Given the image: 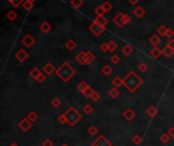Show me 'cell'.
Instances as JSON below:
<instances>
[{"label": "cell", "mask_w": 174, "mask_h": 146, "mask_svg": "<svg viewBox=\"0 0 174 146\" xmlns=\"http://www.w3.org/2000/svg\"><path fill=\"white\" fill-rule=\"evenodd\" d=\"M143 82H144L143 78L132 70L129 71L123 78V85L130 93H135L142 86Z\"/></svg>", "instance_id": "6da1fadb"}, {"label": "cell", "mask_w": 174, "mask_h": 146, "mask_svg": "<svg viewBox=\"0 0 174 146\" xmlns=\"http://www.w3.org/2000/svg\"><path fill=\"white\" fill-rule=\"evenodd\" d=\"M76 73H77L76 69H74L68 62H63L59 66V68L56 70L57 76L62 81H64V82H68V81L74 76Z\"/></svg>", "instance_id": "7a4b0ae2"}, {"label": "cell", "mask_w": 174, "mask_h": 146, "mask_svg": "<svg viewBox=\"0 0 174 146\" xmlns=\"http://www.w3.org/2000/svg\"><path fill=\"white\" fill-rule=\"evenodd\" d=\"M66 117V121H67V124L69 125L70 127H73L76 126V125L81 120V114H80V112H78L76 108L73 107H69L67 109V111L64 113Z\"/></svg>", "instance_id": "3957f363"}, {"label": "cell", "mask_w": 174, "mask_h": 146, "mask_svg": "<svg viewBox=\"0 0 174 146\" xmlns=\"http://www.w3.org/2000/svg\"><path fill=\"white\" fill-rule=\"evenodd\" d=\"M129 22H130V16L126 14V13H122V12H118L113 18V22L118 28H122V26H124Z\"/></svg>", "instance_id": "277c9868"}, {"label": "cell", "mask_w": 174, "mask_h": 146, "mask_svg": "<svg viewBox=\"0 0 174 146\" xmlns=\"http://www.w3.org/2000/svg\"><path fill=\"white\" fill-rule=\"evenodd\" d=\"M91 146H112V143L104 135H99L98 138L92 142Z\"/></svg>", "instance_id": "5b68a950"}, {"label": "cell", "mask_w": 174, "mask_h": 146, "mask_svg": "<svg viewBox=\"0 0 174 146\" xmlns=\"http://www.w3.org/2000/svg\"><path fill=\"white\" fill-rule=\"evenodd\" d=\"M18 126H19V128L22 131H23V132H28L30 129L32 128L33 123L29 120L28 118H23V119H22V120L19 122Z\"/></svg>", "instance_id": "8992f818"}, {"label": "cell", "mask_w": 174, "mask_h": 146, "mask_svg": "<svg viewBox=\"0 0 174 146\" xmlns=\"http://www.w3.org/2000/svg\"><path fill=\"white\" fill-rule=\"evenodd\" d=\"M89 30H91V33H93V35L100 36L101 34L105 30V28H103V26H101L100 25H98V23L93 22L90 25V26H89Z\"/></svg>", "instance_id": "52a82bcc"}, {"label": "cell", "mask_w": 174, "mask_h": 146, "mask_svg": "<svg viewBox=\"0 0 174 146\" xmlns=\"http://www.w3.org/2000/svg\"><path fill=\"white\" fill-rule=\"evenodd\" d=\"M122 116L126 121H131L135 117V112L131 108H126L123 113H122Z\"/></svg>", "instance_id": "ba28073f"}, {"label": "cell", "mask_w": 174, "mask_h": 146, "mask_svg": "<svg viewBox=\"0 0 174 146\" xmlns=\"http://www.w3.org/2000/svg\"><path fill=\"white\" fill-rule=\"evenodd\" d=\"M35 38L34 37H32L31 35H26L25 37L23 38L22 40V43H23V45L27 47V48H30V47H32L34 44H35Z\"/></svg>", "instance_id": "9c48e42d"}, {"label": "cell", "mask_w": 174, "mask_h": 146, "mask_svg": "<svg viewBox=\"0 0 174 146\" xmlns=\"http://www.w3.org/2000/svg\"><path fill=\"white\" fill-rule=\"evenodd\" d=\"M15 57L19 62H25V61L29 58V53L23 49H20L15 53Z\"/></svg>", "instance_id": "30bf717a"}, {"label": "cell", "mask_w": 174, "mask_h": 146, "mask_svg": "<svg viewBox=\"0 0 174 146\" xmlns=\"http://www.w3.org/2000/svg\"><path fill=\"white\" fill-rule=\"evenodd\" d=\"M94 22L98 23V25H100L101 26H103V28L106 29V26L108 25V19L105 18L104 15H101V16H96V18L93 20Z\"/></svg>", "instance_id": "8fae6325"}, {"label": "cell", "mask_w": 174, "mask_h": 146, "mask_svg": "<svg viewBox=\"0 0 174 146\" xmlns=\"http://www.w3.org/2000/svg\"><path fill=\"white\" fill-rule=\"evenodd\" d=\"M76 60L81 65H85L86 64V51H81L80 53L77 54Z\"/></svg>", "instance_id": "7c38bea8"}, {"label": "cell", "mask_w": 174, "mask_h": 146, "mask_svg": "<svg viewBox=\"0 0 174 146\" xmlns=\"http://www.w3.org/2000/svg\"><path fill=\"white\" fill-rule=\"evenodd\" d=\"M132 13H134V15L136 16L138 18H141L145 15L146 11H145L144 7H142V6H136V7L134 9V11H132Z\"/></svg>", "instance_id": "4fadbf2b"}, {"label": "cell", "mask_w": 174, "mask_h": 146, "mask_svg": "<svg viewBox=\"0 0 174 146\" xmlns=\"http://www.w3.org/2000/svg\"><path fill=\"white\" fill-rule=\"evenodd\" d=\"M43 71L45 73L48 74V75H51V74H53L54 72H55V67L53 66L52 63H47V64H45V65H44Z\"/></svg>", "instance_id": "5bb4252c"}, {"label": "cell", "mask_w": 174, "mask_h": 146, "mask_svg": "<svg viewBox=\"0 0 174 146\" xmlns=\"http://www.w3.org/2000/svg\"><path fill=\"white\" fill-rule=\"evenodd\" d=\"M149 42L151 45H153L154 47H158L159 44L161 43V38H160L159 35H153V36L150 37Z\"/></svg>", "instance_id": "9a60e30c"}, {"label": "cell", "mask_w": 174, "mask_h": 146, "mask_svg": "<svg viewBox=\"0 0 174 146\" xmlns=\"http://www.w3.org/2000/svg\"><path fill=\"white\" fill-rule=\"evenodd\" d=\"M40 30H41V32L44 34H48L50 30H52V26H51V25L48 22H43L40 26Z\"/></svg>", "instance_id": "2e32d148"}, {"label": "cell", "mask_w": 174, "mask_h": 146, "mask_svg": "<svg viewBox=\"0 0 174 146\" xmlns=\"http://www.w3.org/2000/svg\"><path fill=\"white\" fill-rule=\"evenodd\" d=\"M157 113H158V110H157V108L155 106H153V105H151V106L146 110V114L148 115L150 118H154L157 115Z\"/></svg>", "instance_id": "e0dca14e"}, {"label": "cell", "mask_w": 174, "mask_h": 146, "mask_svg": "<svg viewBox=\"0 0 174 146\" xmlns=\"http://www.w3.org/2000/svg\"><path fill=\"white\" fill-rule=\"evenodd\" d=\"M150 55H151L154 59H158L159 57L162 55V50L158 48V47H154V48L150 51Z\"/></svg>", "instance_id": "ac0fdd59"}, {"label": "cell", "mask_w": 174, "mask_h": 146, "mask_svg": "<svg viewBox=\"0 0 174 146\" xmlns=\"http://www.w3.org/2000/svg\"><path fill=\"white\" fill-rule=\"evenodd\" d=\"M162 54H163V56L166 57V58H170V57L174 54V50L169 48L168 46H165L162 50Z\"/></svg>", "instance_id": "d6986e66"}, {"label": "cell", "mask_w": 174, "mask_h": 146, "mask_svg": "<svg viewBox=\"0 0 174 146\" xmlns=\"http://www.w3.org/2000/svg\"><path fill=\"white\" fill-rule=\"evenodd\" d=\"M121 52L124 56H129L130 54H132V52H134V48H132L130 45H124L122 47Z\"/></svg>", "instance_id": "ffe728a7"}, {"label": "cell", "mask_w": 174, "mask_h": 146, "mask_svg": "<svg viewBox=\"0 0 174 146\" xmlns=\"http://www.w3.org/2000/svg\"><path fill=\"white\" fill-rule=\"evenodd\" d=\"M77 87L78 91H80L81 94H84L85 91H86L88 88H90V85H89V84L86 82V81H81L80 84H77Z\"/></svg>", "instance_id": "44dd1931"}, {"label": "cell", "mask_w": 174, "mask_h": 146, "mask_svg": "<svg viewBox=\"0 0 174 146\" xmlns=\"http://www.w3.org/2000/svg\"><path fill=\"white\" fill-rule=\"evenodd\" d=\"M112 84H113V87H120L121 85H123V79H121L119 76H115L113 79H112Z\"/></svg>", "instance_id": "7402d4cb"}, {"label": "cell", "mask_w": 174, "mask_h": 146, "mask_svg": "<svg viewBox=\"0 0 174 146\" xmlns=\"http://www.w3.org/2000/svg\"><path fill=\"white\" fill-rule=\"evenodd\" d=\"M96 58L95 54L91 51H86V64H91Z\"/></svg>", "instance_id": "603a6c76"}, {"label": "cell", "mask_w": 174, "mask_h": 146, "mask_svg": "<svg viewBox=\"0 0 174 146\" xmlns=\"http://www.w3.org/2000/svg\"><path fill=\"white\" fill-rule=\"evenodd\" d=\"M119 94H120V93H119V90L117 89L116 87H112L109 89L108 91V96L110 97L111 98H116L119 97Z\"/></svg>", "instance_id": "cb8c5ba5"}, {"label": "cell", "mask_w": 174, "mask_h": 146, "mask_svg": "<svg viewBox=\"0 0 174 146\" xmlns=\"http://www.w3.org/2000/svg\"><path fill=\"white\" fill-rule=\"evenodd\" d=\"M65 48L68 51H73L74 49L77 48V43L74 42L73 40H68L67 42L65 43Z\"/></svg>", "instance_id": "d4e9b609"}, {"label": "cell", "mask_w": 174, "mask_h": 146, "mask_svg": "<svg viewBox=\"0 0 174 146\" xmlns=\"http://www.w3.org/2000/svg\"><path fill=\"white\" fill-rule=\"evenodd\" d=\"M101 73L103 74V75H105V76H109L112 73V68L106 64V65H104L101 68Z\"/></svg>", "instance_id": "484cf974"}, {"label": "cell", "mask_w": 174, "mask_h": 146, "mask_svg": "<svg viewBox=\"0 0 174 146\" xmlns=\"http://www.w3.org/2000/svg\"><path fill=\"white\" fill-rule=\"evenodd\" d=\"M27 118H28L29 120L32 122V123H34L35 121L38 120L39 116H38V114H37V112H35V111H31L30 113L28 114V117H27Z\"/></svg>", "instance_id": "4316f807"}, {"label": "cell", "mask_w": 174, "mask_h": 146, "mask_svg": "<svg viewBox=\"0 0 174 146\" xmlns=\"http://www.w3.org/2000/svg\"><path fill=\"white\" fill-rule=\"evenodd\" d=\"M41 74L40 70L37 68V67H34V68L30 71V76L33 78V79H37L38 78V76Z\"/></svg>", "instance_id": "83f0119b"}, {"label": "cell", "mask_w": 174, "mask_h": 146, "mask_svg": "<svg viewBox=\"0 0 174 146\" xmlns=\"http://www.w3.org/2000/svg\"><path fill=\"white\" fill-rule=\"evenodd\" d=\"M6 18H7L10 22H13V20H15L18 18V13H16L14 10H10V11L7 12V14H6Z\"/></svg>", "instance_id": "f1b7e54d"}, {"label": "cell", "mask_w": 174, "mask_h": 146, "mask_svg": "<svg viewBox=\"0 0 174 146\" xmlns=\"http://www.w3.org/2000/svg\"><path fill=\"white\" fill-rule=\"evenodd\" d=\"M131 141H132V143H134L135 145L139 146V145L143 142V138L139 136V134H135V135H134V136H132Z\"/></svg>", "instance_id": "f546056e"}, {"label": "cell", "mask_w": 174, "mask_h": 146, "mask_svg": "<svg viewBox=\"0 0 174 146\" xmlns=\"http://www.w3.org/2000/svg\"><path fill=\"white\" fill-rule=\"evenodd\" d=\"M167 30H168V29H167L165 26H159L158 30H157V35H159L161 37H166Z\"/></svg>", "instance_id": "4dcf8cb0"}, {"label": "cell", "mask_w": 174, "mask_h": 146, "mask_svg": "<svg viewBox=\"0 0 174 146\" xmlns=\"http://www.w3.org/2000/svg\"><path fill=\"white\" fill-rule=\"evenodd\" d=\"M94 13L97 16H101V15H104V13H106V11H105L104 8L102 7V5H99L94 9Z\"/></svg>", "instance_id": "1f68e13d"}, {"label": "cell", "mask_w": 174, "mask_h": 146, "mask_svg": "<svg viewBox=\"0 0 174 146\" xmlns=\"http://www.w3.org/2000/svg\"><path fill=\"white\" fill-rule=\"evenodd\" d=\"M170 139H171V137H170L169 135L167 134V132H166V133H163L161 136H160V141H161L163 144L168 143V142L170 141Z\"/></svg>", "instance_id": "d6a6232c"}, {"label": "cell", "mask_w": 174, "mask_h": 146, "mask_svg": "<svg viewBox=\"0 0 174 146\" xmlns=\"http://www.w3.org/2000/svg\"><path fill=\"white\" fill-rule=\"evenodd\" d=\"M70 4L72 5L74 8L77 9L84 4V0H70Z\"/></svg>", "instance_id": "836d02e7"}, {"label": "cell", "mask_w": 174, "mask_h": 146, "mask_svg": "<svg viewBox=\"0 0 174 146\" xmlns=\"http://www.w3.org/2000/svg\"><path fill=\"white\" fill-rule=\"evenodd\" d=\"M93 111H94V108H93L92 105H90V104L85 105V107H84V113L85 114L90 115V114L93 113Z\"/></svg>", "instance_id": "e575fe53"}, {"label": "cell", "mask_w": 174, "mask_h": 146, "mask_svg": "<svg viewBox=\"0 0 174 146\" xmlns=\"http://www.w3.org/2000/svg\"><path fill=\"white\" fill-rule=\"evenodd\" d=\"M107 44L109 47V52H114V51L117 49V44H116L114 41H109Z\"/></svg>", "instance_id": "d590c367"}, {"label": "cell", "mask_w": 174, "mask_h": 146, "mask_svg": "<svg viewBox=\"0 0 174 146\" xmlns=\"http://www.w3.org/2000/svg\"><path fill=\"white\" fill-rule=\"evenodd\" d=\"M51 105L53 106V108L57 109V108H59L61 106V101L58 97H53L52 101H51Z\"/></svg>", "instance_id": "8d00e7d4"}, {"label": "cell", "mask_w": 174, "mask_h": 146, "mask_svg": "<svg viewBox=\"0 0 174 146\" xmlns=\"http://www.w3.org/2000/svg\"><path fill=\"white\" fill-rule=\"evenodd\" d=\"M98 128L96 126H91V127H89L88 128V133L92 135V136H95V135H97L98 134Z\"/></svg>", "instance_id": "74e56055"}, {"label": "cell", "mask_w": 174, "mask_h": 146, "mask_svg": "<svg viewBox=\"0 0 174 146\" xmlns=\"http://www.w3.org/2000/svg\"><path fill=\"white\" fill-rule=\"evenodd\" d=\"M90 98H91L92 101H100L101 96L97 93V91H95V90H94V91H93V93L91 94Z\"/></svg>", "instance_id": "f35d334b"}, {"label": "cell", "mask_w": 174, "mask_h": 146, "mask_svg": "<svg viewBox=\"0 0 174 146\" xmlns=\"http://www.w3.org/2000/svg\"><path fill=\"white\" fill-rule=\"evenodd\" d=\"M23 6L26 10H31L33 8V2H30V1H28V0H25L23 3Z\"/></svg>", "instance_id": "ab89813d"}, {"label": "cell", "mask_w": 174, "mask_h": 146, "mask_svg": "<svg viewBox=\"0 0 174 146\" xmlns=\"http://www.w3.org/2000/svg\"><path fill=\"white\" fill-rule=\"evenodd\" d=\"M102 5V7L104 8V10L106 12H109L110 11V10L112 9V5H111V3L110 2H108V1H106V2H104L103 4H101Z\"/></svg>", "instance_id": "60d3db41"}, {"label": "cell", "mask_w": 174, "mask_h": 146, "mask_svg": "<svg viewBox=\"0 0 174 146\" xmlns=\"http://www.w3.org/2000/svg\"><path fill=\"white\" fill-rule=\"evenodd\" d=\"M119 61H120V57H119L118 55H112L110 57V62L112 64H118L119 63Z\"/></svg>", "instance_id": "b9f144b4"}, {"label": "cell", "mask_w": 174, "mask_h": 146, "mask_svg": "<svg viewBox=\"0 0 174 146\" xmlns=\"http://www.w3.org/2000/svg\"><path fill=\"white\" fill-rule=\"evenodd\" d=\"M7 1L9 3H11V4L14 6V7H19V6L22 4V3H23V1H25V0H7Z\"/></svg>", "instance_id": "7bdbcfd3"}, {"label": "cell", "mask_w": 174, "mask_h": 146, "mask_svg": "<svg viewBox=\"0 0 174 146\" xmlns=\"http://www.w3.org/2000/svg\"><path fill=\"white\" fill-rule=\"evenodd\" d=\"M138 68H139V71H141V72H147V70H148V65H147V63L142 62V63L139 65Z\"/></svg>", "instance_id": "ee69618b"}, {"label": "cell", "mask_w": 174, "mask_h": 146, "mask_svg": "<svg viewBox=\"0 0 174 146\" xmlns=\"http://www.w3.org/2000/svg\"><path fill=\"white\" fill-rule=\"evenodd\" d=\"M57 121L59 122L60 124H62V125H64V124H67V121H66V117H65V115H64V114L60 115V116L58 117Z\"/></svg>", "instance_id": "f6af8a7d"}, {"label": "cell", "mask_w": 174, "mask_h": 146, "mask_svg": "<svg viewBox=\"0 0 174 146\" xmlns=\"http://www.w3.org/2000/svg\"><path fill=\"white\" fill-rule=\"evenodd\" d=\"M100 50H101L103 53H107V52H109V47H108V44H106V43L101 44V45H100Z\"/></svg>", "instance_id": "bcb514c9"}, {"label": "cell", "mask_w": 174, "mask_h": 146, "mask_svg": "<svg viewBox=\"0 0 174 146\" xmlns=\"http://www.w3.org/2000/svg\"><path fill=\"white\" fill-rule=\"evenodd\" d=\"M42 146H54V143L50 139H45V140L42 142Z\"/></svg>", "instance_id": "7dc6e473"}, {"label": "cell", "mask_w": 174, "mask_h": 146, "mask_svg": "<svg viewBox=\"0 0 174 146\" xmlns=\"http://www.w3.org/2000/svg\"><path fill=\"white\" fill-rule=\"evenodd\" d=\"M37 81H38V82L39 83H42V82H44V81H45L46 80V76L45 75H44V74L43 73H41L40 74V75L38 76V78H37V79H36Z\"/></svg>", "instance_id": "c3c4849f"}, {"label": "cell", "mask_w": 174, "mask_h": 146, "mask_svg": "<svg viewBox=\"0 0 174 146\" xmlns=\"http://www.w3.org/2000/svg\"><path fill=\"white\" fill-rule=\"evenodd\" d=\"M93 91H94V89H92V88L90 87V88H88V89L85 91L84 93V96L86 97H89L90 98V97H91V94L93 93Z\"/></svg>", "instance_id": "681fc988"}, {"label": "cell", "mask_w": 174, "mask_h": 146, "mask_svg": "<svg viewBox=\"0 0 174 146\" xmlns=\"http://www.w3.org/2000/svg\"><path fill=\"white\" fill-rule=\"evenodd\" d=\"M167 134L171 138H174V127H170L168 130H167Z\"/></svg>", "instance_id": "f907efd6"}, {"label": "cell", "mask_w": 174, "mask_h": 146, "mask_svg": "<svg viewBox=\"0 0 174 146\" xmlns=\"http://www.w3.org/2000/svg\"><path fill=\"white\" fill-rule=\"evenodd\" d=\"M173 36H174V30H172L171 29H168V30H167V33H166V37L171 39Z\"/></svg>", "instance_id": "816d5d0a"}, {"label": "cell", "mask_w": 174, "mask_h": 146, "mask_svg": "<svg viewBox=\"0 0 174 146\" xmlns=\"http://www.w3.org/2000/svg\"><path fill=\"white\" fill-rule=\"evenodd\" d=\"M166 46H168L169 48H171V49L174 50V40H173V39H170V40L168 41V43L166 44Z\"/></svg>", "instance_id": "f5cc1de1"}, {"label": "cell", "mask_w": 174, "mask_h": 146, "mask_svg": "<svg viewBox=\"0 0 174 146\" xmlns=\"http://www.w3.org/2000/svg\"><path fill=\"white\" fill-rule=\"evenodd\" d=\"M129 3H130L131 5H135V4H138L139 3V0H128Z\"/></svg>", "instance_id": "db71d44e"}, {"label": "cell", "mask_w": 174, "mask_h": 146, "mask_svg": "<svg viewBox=\"0 0 174 146\" xmlns=\"http://www.w3.org/2000/svg\"><path fill=\"white\" fill-rule=\"evenodd\" d=\"M9 146H19V145H18V144H16V143H15V142H12V143H11V144H10Z\"/></svg>", "instance_id": "11a10c76"}, {"label": "cell", "mask_w": 174, "mask_h": 146, "mask_svg": "<svg viewBox=\"0 0 174 146\" xmlns=\"http://www.w3.org/2000/svg\"><path fill=\"white\" fill-rule=\"evenodd\" d=\"M28 1H30V2H33V3H34V1H35V0H28Z\"/></svg>", "instance_id": "9f6ffc18"}, {"label": "cell", "mask_w": 174, "mask_h": 146, "mask_svg": "<svg viewBox=\"0 0 174 146\" xmlns=\"http://www.w3.org/2000/svg\"><path fill=\"white\" fill-rule=\"evenodd\" d=\"M61 146H68L67 144H65V143H64V144H62V145H61Z\"/></svg>", "instance_id": "6f0895ef"}]
</instances>
